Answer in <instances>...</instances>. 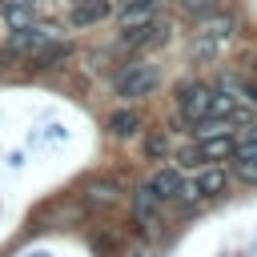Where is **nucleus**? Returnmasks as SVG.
Returning a JSON list of instances; mask_svg holds the SVG:
<instances>
[{
  "mask_svg": "<svg viewBox=\"0 0 257 257\" xmlns=\"http://www.w3.org/2000/svg\"><path fill=\"white\" fill-rule=\"evenodd\" d=\"M229 36H233V20H229V16L205 20L201 32H197V40H193V60H217L221 48L229 44Z\"/></svg>",
  "mask_w": 257,
  "mask_h": 257,
  "instance_id": "obj_1",
  "label": "nucleus"
},
{
  "mask_svg": "<svg viewBox=\"0 0 257 257\" xmlns=\"http://www.w3.org/2000/svg\"><path fill=\"white\" fill-rule=\"evenodd\" d=\"M4 20L12 28H24V24H32V8H24L20 0H4Z\"/></svg>",
  "mask_w": 257,
  "mask_h": 257,
  "instance_id": "obj_14",
  "label": "nucleus"
},
{
  "mask_svg": "<svg viewBox=\"0 0 257 257\" xmlns=\"http://www.w3.org/2000/svg\"><path fill=\"white\" fill-rule=\"evenodd\" d=\"M193 189H197V197H217V193H225V169H205V173L193 181Z\"/></svg>",
  "mask_w": 257,
  "mask_h": 257,
  "instance_id": "obj_10",
  "label": "nucleus"
},
{
  "mask_svg": "<svg viewBox=\"0 0 257 257\" xmlns=\"http://www.w3.org/2000/svg\"><path fill=\"white\" fill-rule=\"evenodd\" d=\"M137 4H149V8H157L161 0H120V8H137Z\"/></svg>",
  "mask_w": 257,
  "mask_h": 257,
  "instance_id": "obj_19",
  "label": "nucleus"
},
{
  "mask_svg": "<svg viewBox=\"0 0 257 257\" xmlns=\"http://www.w3.org/2000/svg\"><path fill=\"white\" fill-rule=\"evenodd\" d=\"M44 44H48V32L44 28H32V24L12 28V36H8V52H36Z\"/></svg>",
  "mask_w": 257,
  "mask_h": 257,
  "instance_id": "obj_5",
  "label": "nucleus"
},
{
  "mask_svg": "<svg viewBox=\"0 0 257 257\" xmlns=\"http://www.w3.org/2000/svg\"><path fill=\"white\" fill-rule=\"evenodd\" d=\"M149 189H153L161 201H173V197H177V189H181V173H177V169H161V173H153Z\"/></svg>",
  "mask_w": 257,
  "mask_h": 257,
  "instance_id": "obj_9",
  "label": "nucleus"
},
{
  "mask_svg": "<svg viewBox=\"0 0 257 257\" xmlns=\"http://www.w3.org/2000/svg\"><path fill=\"white\" fill-rule=\"evenodd\" d=\"M165 149H169V141H165V137H149V157H161Z\"/></svg>",
  "mask_w": 257,
  "mask_h": 257,
  "instance_id": "obj_18",
  "label": "nucleus"
},
{
  "mask_svg": "<svg viewBox=\"0 0 257 257\" xmlns=\"http://www.w3.org/2000/svg\"><path fill=\"white\" fill-rule=\"evenodd\" d=\"M108 128H112V137H133V133L141 128V112L120 108V112H112V116H108Z\"/></svg>",
  "mask_w": 257,
  "mask_h": 257,
  "instance_id": "obj_12",
  "label": "nucleus"
},
{
  "mask_svg": "<svg viewBox=\"0 0 257 257\" xmlns=\"http://www.w3.org/2000/svg\"><path fill=\"white\" fill-rule=\"evenodd\" d=\"M68 52H72L68 44H48V48H44V52L32 60V68H52V64H56V60H64Z\"/></svg>",
  "mask_w": 257,
  "mask_h": 257,
  "instance_id": "obj_16",
  "label": "nucleus"
},
{
  "mask_svg": "<svg viewBox=\"0 0 257 257\" xmlns=\"http://www.w3.org/2000/svg\"><path fill=\"white\" fill-rule=\"evenodd\" d=\"M157 209H161V197H157L149 185H141V189H137V197H133V213H137L141 221H153V217H157Z\"/></svg>",
  "mask_w": 257,
  "mask_h": 257,
  "instance_id": "obj_11",
  "label": "nucleus"
},
{
  "mask_svg": "<svg viewBox=\"0 0 257 257\" xmlns=\"http://www.w3.org/2000/svg\"><path fill=\"white\" fill-rule=\"evenodd\" d=\"M88 205H116L120 201V193H116V185H108V181H100V185H88Z\"/></svg>",
  "mask_w": 257,
  "mask_h": 257,
  "instance_id": "obj_13",
  "label": "nucleus"
},
{
  "mask_svg": "<svg viewBox=\"0 0 257 257\" xmlns=\"http://www.w3.org/2000/svg\"><path fill=\"white\" fill-rule=\"evenodd\" d=\"M108 12H112V4H108V0H84V4H76V8H72V24H76V28H84V24L104 20Z\"/></svg>",
  "mask_w": 257,
  "mask_h": 257,
  "instance_id": "obj_8",
  "label": "nucleus"
},
{
  "mask_svg": "<svg viewBox=\"0 0 257 257\" xmlns=\"http://www.w3.org/2000/svg\"><path fill=\"white\" fill-rule=\"evenodd\" d=\"M157 84H161V76H157V68H153V64H128V68L116 76V96L141 100V96H149Z\"/></svg>",
  "mask_w": 257,
  "mask_h": 257,
  "instance_id": "obj_2",
  "label": "nucleus"
},
{
  "mask_svg": "<svg viewBox=\"0 0 257 257\" xmlns=\"http://www.w3.org/2000/svg\"><path fill=\"white\" fill-rule=\"evenodd\" d=\"M253 141H257V124H253Z\"/></svg>",
  "mask_w": 257,
  "mask_h": 257,
  "instance_id": "obj_20",
  "label": "nucleus"
},
{
  "mask_svg": "<svg viewBox=\"0 0 257 257\" xmlns=\"http://www.w3.org/2000/svg\"><path fill=\"white\" fill-rule=\"evenodd\" d=\"M185 4V12H193V16H205V12H213L221 0H181Z\"/></svg>",
  "mask_w": 257,
  "mask_h": 257,
  "instance_id": "obj_17",
  "label": "nucleus"
},
{
  "mask_svg": "<svg viewBox=\"0 0 257 257\" xmlns=\"http://www.w3.org/2000/svg\"><path fill=\"white\" fill-rule=\"evenodd\" d=\"M233 169H237V177H241V181L257 185V141H249V145H237V149H233Z\"/></svg>",
  "mask_w": 257,
  "mask_h": 257,
  "instance_id": "obj_7",
  "label": "nucleus"
},
{
  "mask_svg": "<svg viewBox=\"0 0 257 257\" xmlns=\"http://www.w3.org/2000/svg\"><path fill=\"white\" fill-rule=\"evenodd\" d=\"M165 24L157 20H141V24H124L120 32V48H145V44H165Z\"/></svg>",
  "mask_w": 257,
  "mask_h": 257,
  "instance_id": "obj_4",
  "label": "nucleus"
},
{
  "mask_svg": "<svg viewBox=\"0 0 257 257\" xmlns=\"http://www.w3.org/2000/svg\"><path fill=\"white\" fill-rule=\"evenodd\" d=\"M221 88H225V92H237L245 104H257V88H253V84H245L241 76H225V80H221Z\"/></svg>",
  "mask_w": 257,
  "mask_h": 257,
  "instance_id": "obj_15",
  "label": "nucleus"
},
{
  "mask_svg": "<svg viewBox=\"0 0 257 257\" xmlns=\"http://www.w3.org/2000/svg\"><path fill=\"white\" fill-rule=\"evenodd\" d=\"M233 149H237V141L229 133H213V137H201L197 157L201 161H225V157H233Z\"/></svg>",
  "mask_w": 257,
  "mask_h": 257,
  "instance_id": "obj_6",
  "label": "nucleus"
},
{
  "mask_svg": "<svg viewBox=\"0 0 257 257\" xmlns=\"http://www.w3.org/2000/svg\"><path fill=\"white\" fill-rule=\"evenodd\" d=\"M209 104H213V92H209V84H201V80H185L181 88H177V112H181V120H201V116H209Z\"/></svg>",
  "mask_w": 257,
  "mask_h": 257,
  "instance_id": "obj_3",
  "label": "nucleus"
}]
</instances>
